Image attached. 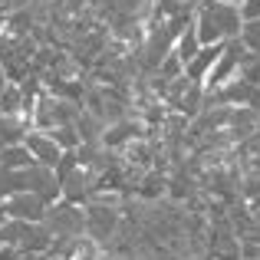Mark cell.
<instances>
[{
	"instance_id": "cell-1",
	"label": "cell",
	"mask_w": 260,
	"mask_h": 260,
	"mask_svg": "<svg viewBox=\"0 0 260 260\" xmlns=\"http://www.w3.org/2000/svg\"><path fill=\"white\" fill-rule=\"evenodd\" d=\"M43 228L50 231L53 237V247L73 241V237H83L86 234V217H83V208L79 204H70V201H53L43 214Z\"/></svg>"
},
{
	"instance_id": "cell-2",
	"label": "cell",
	"mask_w": 260,
	"mask_h": 260,
	"mask_svg": "<svg viewBox=\"0 0 260 260\" xmlns=\"http://www.w3.org/2000/svg\"><path fill=\"white\" fill-rule=\"evenodd\" d=\"M247 59V46L241 43V40H224L221 53H217V63L211 66L208 79H204V92H211V89H217L221 83H228V79L237 76V70H241V63Z\"/></svg>"
},
{
	"instance_id": "cell-3",
	"label": "cell",
	"mask_w": 260,
	"mask_h": 260,
	"mask_svg": "<svg viewBox=\"0 0 260 260\" xmlns=\"http://www.w3.org/2000/svg\"><path fill=\"white\" fill-rule=\"evenodd\" d=\"M0 204H4V217H10V221H43L46 208H50L33 191H17V194L4 198Z\"/></svg>"
},
{
	"instance_id": "cell-4",
	"label": "cell",
	"mask_w": 260,
	"mask_h": 260,
	"mask_svg": "<svg viewBox=\"0 0 260 260\" xmlns=\"http://www.w3.org/2000/svg\"><path fill=\"white\" fill-rule=\"evenodd\" d=\"M20 142L26 145V152H30V158L37 161V165H46V168H53V172H56L59 158H63V148L53 142V135H50V132H40V128H26Z\"/></svg>"
},
{
	"instance_id": "cell-5",
	"label": "cell",
	"mask_w": 260,
	"mask_h": 260,
	"mask_svg": "<svg viewBox=\"0 0 260 260\" xmlns=\"http://www.w3.org/2000/svg\"><path fill=\"white\" fill-rule=\"evenodd\" d=\"M23 181H26V191H33V194H40L46 204L59 201V178L53 168L46 165H30L23 168Z\"/></svg>"
},
{
	"instance_id": "cell-6",
	"label": "cell",
	"mask_w": 260,
	"mask_h": 260,
	"mask_svg": "<svg viewBox=\"0 0 260 260\" xmlns=\"http://www.w3.org/2000/svg\"><path fill=\"white\" fill-rule=\"evenodd\" d=\"M221 46L224 43H211V46H201V50L194 53V56L184 63V76L191 79V83H201L204 86V79H208V73H211V66L217 63V53H221Z\"/></svg>"
},
{
	"instance_id": "cell-7",
	"label": "cell",
	"mask_w": 260,
	"mask_h": 260,
	"mask_svg": "<svg viewBox=\"0 0 260 260\" xmlns=\"http://www.w3.org/2000/svg\"><path fill=\"white\" fill-rule=\"evenodd\" d=\"M37 165V161L30 158V152H26L23 142H13V145H4L0 148V168H10V172H23V168Z\"/></svg>"
},
{
	"instance_id": "cell-8",
	"label": "cell",
	"mask_w": 260,
	"mask_h": 260,
	"mask_svg": "<svg viewBox=\"0 0 260 260\" xmlns=\"http://www.w3.org/2000/svg\"><path fill=\"white\" fill-rule=\"evenodd\" d=\"M135 132H139L135 122H112V128H106V135H102V145L106 148H122V145H128V142L135 139Z\"/></svg>"
},
{
	"instance_id": "cell-9",
	"label": "cell",
	"mask_w": 260,
	"mask_h": 260,
	"mask_svg": "<svg viewBox=\"0 0 260 260\" xmlns=\"http://www.w3.org/2000/svg\"><path fill=\"white\" fill-rule=\"evenodd\" d=\"M237 40L247 46V53H257V56H260V20H244Z\"/></svg>"
},
{
	"instance_id": "cell-10",
	"label": "cell",
	"mask_w": 260,
	"mask_h": 260,
	"mask_svg": "<svg viewBox=\"0 0 260 260\" xmlns=\"http://www.w3.org/2000/svg\"><path fill=\"white\" fill-rule=\"evenodd\" d=\"M237 13L244 20H260V0H237Z\"/></svg>"
},
{
	"instance_id": "cell-11",
	"label": "cell",
	"mask_w": 260,
	"mask_h": 260,
	"mask_svg": "<svg viewBox=\"0 0 260 260\" xmlns=\"http://www.w3.org/2000/svg\"><path fill=\"white\" fill-rule=\"evenodd\" d=\"M37 254H23L20 247H13V244H0V260H33Z\"/></svg>"
},
{
	"instance_id": "cell-12",
	"label": "cell",
	"mask_w": 260,
	"mask_h": 260,
	"mask_svg": "<svg viewBox=\"0 0 260 260\" xmlns=\"http://www.w3.org/2000/svg\"><path fill=\"white\" fill-rule=\"evenodd\" d=\"M0 221H4V204H0Z\"/></svg>"
},
{
	"instance_id": "cell-13",
	"label": "cell",
	"mask_w": 260,
	"mask_h": 260,
	"mask_svg": "<svg viewBox=\"0 0 260 260\" xmlns=\"http://www.w3.org/2000/svg\"><path fill=\"white\" fill-rule=\"evenodd\" d=\"M231 4H237V0H231Z\"/></svg>"
}]
</instances>
